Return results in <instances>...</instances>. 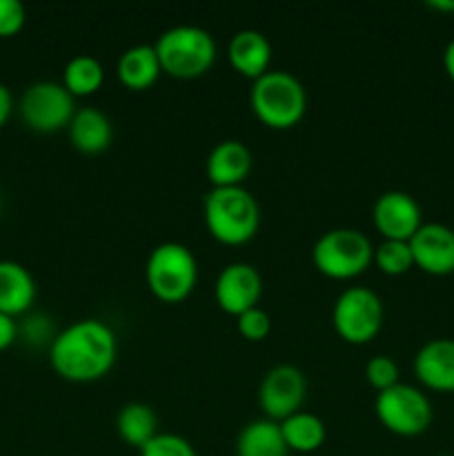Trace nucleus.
Here are the masks:
<instances>
[{"label": "nucleus", "mask_w": 454, "mask_h": 456, "mask_svg": "<svg viewBox=\"0 0 454 456\" xmlns=\"http://www.w3.org/2000/svg\"><path fill=\"white\" fill-rule=\"evenodd\" d=\"M118 338L114 330L98 319H80L67 325L49 346L53 372L69 383L101 381L114 368Z\"/></svg>", "instance_id": "nucleus-1"}, {"label": "nucleus", "mask_w": 454, "mask_h": 456, "mask_svg": "<svg viewBox=\"0 0 454 456\" xmlns=\"http://www.w3.org/2000/svg\"><path fill=\"white\" fill-rule=\"evenodd\" d=\"M203 218L209 234L223 245H245L261 227L256 199L240 187H212L203 200Z\"/></svg>", "instance_id": "nucleus-2"}, {"label": "nucleus", "mask_w": 454, "mask_h": 456, "mask_svg": "<svg viewBox=\"0 0 454 456\" xmlns=\"http://www.w3.org/2000/svg\"><path fill=\"white\" fill-rule=\"evenodd\" d=\"M163 74L178 80H194L207 74L218 56L216 40L196 25H176L165 29L154 43Z\"/></svg>", "instance_id": "nucleus-3"}, {"label": "nucleus", "mask_w": 454, "mask_h": 456, "mask_svg": "<svg viewBox=\"0 0 454 456\" xmlns=\"http://www.w3.org/2000/svg\"><path fill=\"white\" fill-rule=\"evenodd\" d=\"M254 116L270 129H292L307 111V92L301 80L285 69H270L249 89Z\"/></svg>", "instance_id": "nucleus-4"}, {"label": "nucleus", "mask_w": 454, "mask_h": 456, "mask_svg": "<svg viewBox=\"0 0 454 456\" xmlns=\"http://www.w3.org/2000/svg\"><path fill=\"white\" fill-rule=\"evenodd\" d=\"M145 283L160 303H182L199 283V263L182 243H160L151 249L145 265Z\"/></svg>", "instance_id": "nucleus-5"}, {"label": "nucleus", "mask_w": 454, "mask_h": 456, "mask_svg": "<svg viewBox=\"0 0 454 456\" xmlns=\"http://www.w3.org/2000/svg\"><path fill=\"white\" fill-rule=\"evenodd\" d=\"M374 261V245L365 232L354 227H334L312 248V263L323 276L350 281L363 274Z\"/></svg>", "instance_id": "nucleus-6"}, {"label": "nucleus", "mask_w": 454, "mask_h": 456, "mask_svg": "<svg viewBox=\"0 0 454 456\" xmlns=\"http://www.w3.org/2000/svg\"><path fill=\"white\" fill-rule=\"evenodd\" d=\"M385 307L381 297L369 288H347L332 307V325L338 337L350 346L374 341L383 328Z\"/></svg>", "instance_id": "nucleus-7"}, {"label": "nucleus", "mask_w": 454, "mask_h": 456, "mask_svg": "<svg viewBox=\"0 0 454 456\" xmlns=\"http://www.w3.org/2000/svg\"><path fill=\"white\" fill-rule=\"evenodd\" d=\"M374 412L387 432L405 439L423 435L434 417L426 392L408 383H396L390 390L377 392Z\"/></svg>", "instance_id": "nucleus-8"}, {"label": "nucleus", "mask_w": 454, "mask_h": 456, "mask_svg": "<svg viewBox=\"0 0 454 456\" xmlns=\"http://www.w3.org/2000/svg\"><path fill=\"white\" fill-rule=\"evenodd\" d=\"M22 120L38 134H53L69 127L76 114V98L56 80H38L22 92L18 102Z\"/></svg>", "instance_id": "nucleus-9"}, {"label": "nucleus", "mask_w": 454, "mask_h": 456, "mask_svg": "<svg viewBox=\"0 0 454 456\" xmlns=\"http://www.w3.org/2000/svg\"><path fill=\"white\" fill-rule=\"evenodd\" d=\"M307 396L305 374L289 363H279L267 370L258 386V405L265 419L280 423L292 414L301 412Z\"/></svg>", "instance_id": "nucleus-10"}, {"label": "nucleus", "mask_w": 454, "mask_h": 456, "mask_svg": "<svg viewBox=\"0 0 454 456\" xmlns=\"http://www.w3.org/2000/svg\"><path fill=\"white\" fill-rule=\"evenodd\" d=\"M263 297V276L249 263H230L221 270L214 283V298L218 307L230 316L258 307Z\"/></svg>", "instance_id": "nucleus-11"}, {"label": "nucleus", "mask_w": 454, "mask_h": 456, "mask_svg": "<svg viewBox=\"0 0 454 456\" xmlns=\"http://www.w3.org/2000/svg\"><path fill=\"white\" fill-rule=\"evenodd\" d=\"M372 221L383 240H409L423 225V214L408 191H383L372 208Z\"/></svg>", "instance_id": "nucleus-12"}, {"label": "nucleus", "mask_w": 454, "mask_h": 456, "mask_svg": "<svg viewBox=\"0 0 454 456\" xmlns=\"http://www.w3.org/2000/svg\"><path fill=\"white\" fill-rule=\"evenodd\" d=\"M414 267L432 276H448L454 272V230L443 223H423L409 239Z\"/></svg>", "instance_id": "nucleus-13"}, {"label": "nucleus", "mask_w": 454, "mask_h": 456, "mask_svg": "<svg viewBox=\"0 0 454 456\" xmlns=\"http://www.w3.org/2000/svg\"><path fill=\"white\" fill-rule=\"evenodd\" d=\"M252 163L249 147L230 138L212 147L205 160V174L212 187H240L252 172Z\"/></svg>", "instance_id": "nucleus-14"}, {"label": "nucleus", "mask_w": 454, "mask_h": 456, "mask_svg": "<svg viewBox=\"0 0 454 456\" xmlns=\"http://www.w3.org/2000/svg\"><path fill=\"white\" fill-rule=\"evenodd\" d=\"M418 383L434 392H454V338H432L414 356Z\"/></svg>", "instance_id": "nucleus-15"}, {"label": "nucleus", "mask_w": 454, "mask_h": 456, "mask_svg": "<svg viewBox=\"0 0 454 456\" xmlns=\"http://www.w3.org/2000/svg\"><path fill=\"white\" fill-rule=\"evenodd\" d=\"M227 58L234 71L249 78L254 83L263 74L270 71L272 45L267 36L258 29H240L231 36Z\"/></svg>", "instance_id": "nucleus-16"}, {"label": "nucleus", "mask_w": 454, "mask_h": 456, "mask_svg": "<svg viewBox=\"0 0 454 456\" xmlns=\"http://www.w3.org/2000/svg\"><path fill=\"white\" fill-rule=\"evenodd\" d=\"M69 141L80 154L96 156L102 154L107 147L114 141V127L105 111L96 110V107H80L76 110L74 118H71L69 127Z\"/></svg>", "instance_id": "nucleus-17"}, {"label": "nucleus", "mask_w": 454, "mask_h": 456, "mask_svg": "<svg viewBox=\"0 0 454 456\" xmlns=\"http://www.w3.org/2000/svg\"><path fill=\"white\" fill-rule=\"evenodd\" d=\"M36 301V281L18 261H0V312L13 316L27 314Z\"/></svg>", "instance_id": "nucleus-18"}, {"label": "nucleus", "mask_w": 454, "mask_h": 456, "mask_svg": "<svg viewBox=\"0 0 454 456\" xmlns=\"http://www.w3.org/2000/svg\"><path fill=\"white\" fill-rule=\"evenodd\" d=\"M160 74L163 69H160L154 45H134L125 49L116 62V76L132 92L150 89L160 78Z\"/></svg>", "instance_id": "nucleus-19"}, {"label": "nucleus", "mask_w": 454, "mask_h": 456, "mask_svg": "<svg viewBox=\"0 0 454 456\" xmlns=\"http://www.w3.org/2000/svg\"><path fill=\"white\" fill-rule=\"evenodd\" d=\"M280 426L272 419H256L240 430L236 439V456H288Z\"/></svg>", "instance_id": "nucleus-20"}, {"label": "nucleus", "mask_w": 454, "mask_h": 456, "mask_svg": "<svg viewBox=\"0 0 454 456\" xmlns=\"http://www.w3.org/2000/svg\"><path fill=\"white\" fill-rule=\"evenodd\" d=\"M116 432L129 448H136L141 452L158 435V417L151 405L134 401L120 408L116 417Z\"/></svg>", "instance_id": "nucleus-21"}, {"label": "nucleus", "mask_w": 454, "mask_h": 456, "mask_svg": "<svg viewBox=\"0 0 454 456\" xmlns=\"http://www.w3.org/2000/svg\"><path fill=\"white\" fill-rule=\"evenodd\" d=\"M279 426L280 432H283L285 445H288L289 452H316V450L325 444V436H328L325 423L320 421L316 414L305 412V410L292 414V417H288L285 421H280Z\"/></svg>", "instance_id": "nucleus-22"}, {"label": "nucleus", "mask_w": 454, "mask_h": 456, "mask_svg": "<svg viewBox=\"0 0 454 456\" xmlns=\"http://www.w3.org/2000/svg\"><path fill=\"white\" fill-rule=\"evenodd\" d=\"M105 83V67L96 56L78 53L62 69V85L74 98L93 96Z\"/></svg>", "instance_id": "nucleus-23"}, {"label": "nucleus", "mask_w": 454, "mask_h": 456, "mask_svg": "<svg viewBox=\"0 0 454 456\" xmlns=\"http://www.w3.org/2000/svg\"><path fill=\"white\" fill-rule=\"evenodd\" d=\"M372 263L387 276L408 274L414 267L409 240H381V243L374 248Z\"/></svg>", "instance_id": "nucleus-24"}, {"label": "nucleus", "mask_w": 454, "mask_h": 456, "mask_svg": "<svg viewBox=\"0 0 454 456\" xmlns=\"http://www.w3.org/2000/svg\"><path fill=\"white\" fill-rule=\"evenodd\" d=\"M365 381L377 392L390 390L399 381V365L394 359L385 354H377L365 363Z\"/></svg>", "instance_id": "nucleus-25"}, {"label": "nucleus", "mask_w": 454, "mask_h": 456, "mask_svg": "<svg viewBox=\"0 0 454 456\" xmlns=\"http://www.w3.org/2000/svg\"><path fill=\"white\" fill-rule=\"evenodd\" d=\"M141 456H196V450L185 436L158 432V435L141 450Z\"/></svg>", "instance_id": "nucleus-26"}, {"label": "nucleus", "mask_w": 454, "mask_h": 456, "mask_svg": "<svg viewBox=\"0 0 454 456\" xmlns=\"http://www.w3.org/2000/svg\"><path fill=\"white\" fill-rule=\"evenodd\" d=\"M236 330H239V334L245 341H265L272 332L270 314L265 310H261V307H252V310L236 316Z\"/></svg>", "instance_id": "nucleus-27"}, {"label": "nucleus", "mask_w": 454, "mask_h": 456, "mask_svg": "<svg viewBox=\"0 0 454 456\" xmlns=\"http://www.w3.org/2000/svg\"><path fill=\"white\" fill-rule=\"evenodd\" d=\"M27 12L20 0H0V36H16L25 27Z\"/></svg>", "instance_id": "nucleus-28"}, {"label": "nucleus", "mask_w": 454, "mask_h": 456, "mask_svg": "<svg viewBox=\"0 0 454 456\" xmlns=\"http://www.w3.org/2000/svg\"><path fill=\"white\" fill-rule=\"evenodd\" d=\"M22 334V338L31 341L34 346H40V343H49L52 346L53 337L56 334L52 332V323H49L47 316L43 314H31L22 321V325H18V337Z\"/></svg>", "instance_id": "nucleus-29"}, {"label": "nucleus", "mask_w": 454, "mask_h": 456, "mask_svg": "<svg viewBox=\"0 0 454 456\" xmlns=\"http://www.w3.org/2000/svg\"><path fill=\"white\" fill-rule=\"evenodd\" d=\"M18 338V323L13 316L0 312V352L7 350L13 341Z\"/></svg>", "instance_id": "nucleus-30"}, {"label": "nucleus", "mask_w": 454, "mask_h": 456, "mask_svg": "<svg viewBox=\"0 0 454 456\" xmlns=\"http://www.w3.org/2000/svg\"><path fill=\"white\" fill-rule=\"evenodd\" d=\"M13 111V96L4 83H0V127L9 120Z\"/></svg>", "instance_id": "nucleus-31"}, {"label": "nucleus", "mask_w": 454, "mask_h": 456, "mask_svg": "<svg viewBox=\"0 0 454 456\" xmlns=\"http://www.w3.org/2000/svg\"><path fill=\"white\" fill-rule=\"evenodd\" d=\"M443 69L450 76V80L454 83V38L445 45L443 49Z\"/></svg>", "instance_id": "nucleus-32"}, {"label": "nucleus", "mask_w": 454, "mask_h": 456, "mask_svg": "<svg viewBox=\"0 0 454 456\" xmlns=\"http://www.w3.org/2000/svg\"><path fill=\"white\" fill-rule=\"evenodd\" d=\"M427 7L436 9V12H454V0H430Z\"/></svg>", "instance_id": "nucleus-33"}]
</instances>
